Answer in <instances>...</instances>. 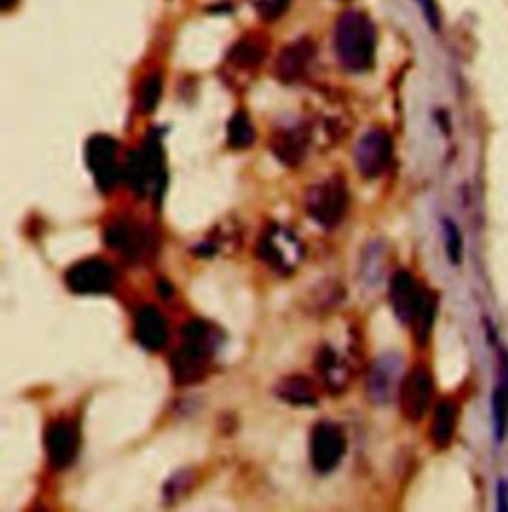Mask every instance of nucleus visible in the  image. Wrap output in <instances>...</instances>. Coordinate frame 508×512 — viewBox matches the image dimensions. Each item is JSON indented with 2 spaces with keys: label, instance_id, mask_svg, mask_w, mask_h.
I'll list each match as a JSON object with an SVG mask.
<instances>
[{
  "label": "nucleus",
  "instance_id": "f257e3e1",
  "mask_svg": "<svg viewBox=\"0 0 508 512\" xmlns=\"http://www.w3.org/2000/svg\"><path fill=\"white\" fill-rule=\"evenodd\" d=\"M376 26L358 10L344 12L334 30V50L342 66L350 72H368L376 60Z\"/></svg>",
  "mask_w": 508,
  "mask_h": 512
},
{
  "label": "nucleus",
  "instance_id": "f03ea898",
  "mask_svg": "<svg viewBox=\"0 0 508 512\" xmlns=\"http://www.w3.org/2000/svg\"><path fill=\"white\" fill-rule=\"evenodd\" d=\"M215 352V334L209 324L193 320L183 328V346L173 356V378L179 384H195L205 376V364Z\"/></svg>",
  "mask_w": 508,
  "mask_h": 512
},
{
  "label": "nucleus",
  "instance_id": "7ed1b4c3",
  "mask_svg": "<svg viewBox=\"0 0 508 512\" xmlns=\"http://www.w3.org/2000/svg\"><path fill=\"white\" fill-rule=\"evenodd\" d=\"M348 187L342 179H328L314 187L306 199L308 215L322 227H336L348 211Z\"/></svg>",
  "mask_w": 508,
  "mask_h": 512
},
{
  "label": "nucleus",
  "instance_id": "20e7f679",
  "mask_svg": "<svg viewBox=\"0 0 508 512\" xmlns=\"http://www.w3.org/2000/svg\"><path fill=\"white\" fill-rule=\"evenodd\" d=\"M348 449L344 431L334 423H320L310 437V459L320 475H330L342 463Z\"/></svg>",
  "mask_w": 508,
  "mask_h": 512
},
{
  "label": "nucleus",
  "instance_id": "39448f33",
  "mask_svg": "<svg viewBox=\"0 0 508 512\" xmlns=\"http://www.w3.org/2000/svg\"><path fill=\"white\" fill-rule=\"evenodd\" d=\"M433 376L423 364L415 366L401 382L397 399L407 421H421L433 399Z\"/></svg>",
  "mask_w": 508,
  "mask_h": 512
},
{
  "label": "nucleus",
  "instance_id": "423d86ee",
  "mask_svg": "<svg viewBox=\"0 0 508 512\" xmlns=\"http://www.w3.org/2000/svg\"><path fill=\"white\" fill-rule=\"evenodd\" d=\"M66 282L70 290L78 294H104L116 284V270L102 258H90L66 272Z\"/></svg>",
  "mask_w": 508,
  "mask_h": 512
},
{
  "label": "nucleus",
  "instance_id": "0eeeda50",
  "mask_svg": "<svg viewBox=\"0 0 508 512\" xmlns=\"http://www.w3.org/2000/svg\"><path fill=\"white\" fill-rule=\"evenodd\" d=\"M393 157V141L391 135L383 129H370L362 135L356 147V163L364 177H380L389 167Z\"/></svg>",
  "mask_w": 508,
  "mask_h": 512
},
{
  "label": "nucleus",
  "instance_id": "6e6552de",
  "mask_svg": "<svg viewBox=\"0 0 508 512\" xmlns=\"http://www.w3.org/2000/svg\"><path fill=\"white\" fill-rule=\"evenodd\" d=\"M44 443H46V455H48L50 467L56 471H62L76 461L78 449H80V435L74 423L60 419L46 429Z\"/></svg>",
  "mask_w": 508,
  "mask_h": 512
},
{
  "label": "nucleus",
  "instance_id": "1a4fd4ad",
  "mask_svg": "<svg viewBox=\"0 0 508 512\" xmlns=\"http://www.w3.org/2000/svg\"><path fill=\"white\" fill-rule=\"evenodd\" d=\"M88 165L102 191L114 189L120 179L118 167V143L112 137L98 135L88 143Z\"/></svg>",
  "mask_w": 508,
  "mask_h": 512
},
{
  "label": "nucleus",
  "instance_id": "9d476101",
  "mask_svg": "<svg viewBox=\"0 0 508 512\" xmlns=\"http://www.w3.org/2000/svg\"><path fill=\"white\" fill-rule=\"evenodd\" d=\"M401 372H403V358L395 352H387L376 360V364L370 370L368 378V391L370 397L380 403L387 405L395 393H399L401 387Z\"/></svg>",
  "mask_w": 508,
  "mask_h": 512
},
{
  "label": "nucleus",
  "instance_id": "9b49d317",
  "mask_svg": "<svg viewBox=\"0 0 508 512\" xmlns=\"http://www.w3.org/2000/svg\"><path fill=\"white\" fill-rule=\"evenodd\" d=\"M423 290L415 276L409 272V270H397L391 278V284H389V300H391V306H393V312L397 316V320L405 326L411 324L413 316H415V310L419 306V300L423 296Z\"/></svg>",
  "mask_w": 508,
  "mask_h": 512
},
{
  "label": "nucleus",
  "instance_id": "f8f14e48",
  "mask_svg": "<svg viewBox=\"0 0 508 512\" xmlns=\"http://www.w3.org/2000/svg\"><path fill=\"white\" fill-rule=\"evenodd\" d=\"M135 338L141 348L155 352L161 350L167 344L169 330L165 316L155 306H143L135 314V326H133Z\"/></svg>",
  "mask_w": 508,
  "mask_h": 512
},
{
  "label": "nucleus",
  "instance_id": "ddd939ff",
  "mask_svg": "<svg viewBox=\"0 0 508 512\" xmlns=\"http://www.w3.org/2000/svg\"><path fill=\"white\" fill-rule=\"evenodd\" d=\"M459 403L453 399H441L435 407L433 413V423H431V441L437 449H447L457 433L459 425Z\"/></svg>",
  "mask_w": 508,
  "mask_h": 512
},
{
  "label": "nucleus",
  "instance_id": "4468645a",
  "mask_svg": "<svg viewBox=\"0 0 508 512\" xmlns=\"http://www.w3.org/2000/svg\"><path fill=\"white\" fill-rule=\"evenodd\" d=\"M491 421L495 443L501 447L508 435V356H505V374L491 393Z\"/></svg>",
  "mask_w": 508,
  "mask_h": 512
},
{
  "label": "nucleus",
  "instance_id": "2eb2a0df",
  "mask_svg": "<svg viewBox=\"0 0 508 512\" xmlns=\"http://www.w3.org/2000/svg\"><path fill=\"white\" fill-rule=\"evenodd\" d=\"M435 316H437V296L431 290H423V296L419 300L415 316L409 324L417 346H425L429 342L433 324H435Z\"/></svg>",
  "mask_w": 508,
  "mask_h": 512
},
{
  "label": "nucleus",
  "instance_id": "dca6fc26",
  "mask_svg": "<svg viewBox=\"0 0 508 512\" xmlns=\"http://www.w3.org/2000/svg\"><path fill=\"white\" fill-rule=\"evenodd\" d=\"M310 58H312V44L308 40L296 42L294 46L284 50L278 60V72H280L282 80L290 82V80L298 78L306 70Z\"/></svg>",
  "mask_w": 508,
  "mask_h": 512
},
{
  "label": "nucleus",
  "instance_id": "f3484780",
  "mask_svg": "<svg viewBox=\"0 0 508 512\" xmlns=\"http://www.w3.org/2000/svg\"><path fill=\"white\" fill-rule=\"evenodd\" d=\"M143 243H145V237L143 233L133 227L131 223L122 221V223H116L114 227H110L108 231V245L122 251V253H129V255H137L141 249H143Z\"/></svg>",
  "mask_w": 508,
  "mask_h": 512
},
{
  "label": "nucleus",
  "instance_id": "a211bd4d",
  "mask_svg": "<svg viewBox=\"0 0 508 512\" xmlns=\"http://www.w3.org/2000/svg\"><path fill=\"white\" fill-rule=\"evenodd\" d=\"M278 395L280 399L294 403V405H310L316 401L314 397V387L306 378H288L278 385Z\"/></svg>",
  "mask_w": 508,
  "mask_h": 512
},
{
  "label": "nucleus",
  "instance_id": "6ab92c4d",
  "mask_svg": "<svg viewBox=\"0 0 508 512\" xmlns=\"http://www.w3.org/2000/svg\"><path fill=\"white\" fill-rule=\"evenodd\" d=\"M443 225V237H445V251H447V258L451 264L459 266L463 262V253H465V243H463V233L459 229V225L445 217L441 221Z\"/></svg>",
  "mask_w": 508,
  "mask_h": 512
},
{
  "label": "nucleus",
  "instance_id": "aec40b11",
  "mask_svg": "<svg viewBox=\"0 0 508 512\" xmlns=\"http://www.w3.org/2000/svg\"><path fill=\"white\" fill-rule=\"evenodd\" d=\"M254 129L247 114L239 112L229 124V143L237 149H245L253 143Z\"/></svg>",
  "mask_w": 508,
  "mask_h": 512
},
{
  "label": "nucleus",
  "instance_id": "412c9836",
  "mask_svg": "<svg viewBox=\"0 0 508 512\" xmlns=\"http://www.w3.org/2000/svg\"><path fill=\"white\" fill-rule=\"evenodd\" d=\"M274 151L284 163L300 161V157H304V141L298 137V133L290 131L276 143Z\"/></svg>",
  "mask_w": 508,
  "mask_h": 512
},
{
  "label": "nucleus",
  "instance_id": "4be33fe9",
  "mask_svg": "<svg viewBox=\"0 0 508 512\" xmlns=\"http://www.w3.org/2000/svg\"><path fill=\"white\" fill-rule=\"evenodd\" d=\"M320 368L324 372V378L330 385L346 384V376H344V366H340L338 362V356L330 350H324L322 352V358H320Z\"/></svg>",
  "mask_w": 508,
  "mask_h": 512
},
{
  "label": "nucleus",
  "instance_id": "5701e85b",
  "mask_svg": "<svg viewBox=\"0 0 508 512\" xmlns=\"http://www.w3.org/2000/svg\"><path fill=\"white\" fill-rule=\"evenodd\" d=\"M161 98V78L159 76H151L145 84H143V92H141V108L145 112H151L157 102Z\"/></svg>",
  "mask_w": 508,
  "mask_h": 512
},
{
  "label": "nucleus",
  "instance_id": "b1692460",
  "mask_svg": "<svg viewBox=\"0 0 508 512\" xmlns=\"http://www.w3.org/2000/svg\"><path fill=\"white\" fill-rule=\"evenodd\" d=\"M288 6V0H256V8L260 10V14H264L266 18H274L278 14H282V10Z\"/></svg>",
  "mask_w": 508,
  "mask_h": 512
},
{
  "label": "nucleus",
  "instance_id": "393cba45",
  "mask_svg": "<svg viewBox=\"0 0 508 512\" xmlns=\"http://www.w3.org/2000/svg\"><path fill=\"white\" fill-rule=\"evenodd\" d=\"M427 22L431 24L433 30H439L441 28V14H439V8H437V2L435 0H417Z\"/></svg>",
  "mask_w": 508,
  "mask_h": 512
},
{
  "label": "nucleus",
  "instance_id": "a878e982",
  "mask_svg": "<svg viewBox=\"0 0 508 512\" xmlns=\"http://www.w3.org/2000/svg\"><path fill=\"white\" fill-rule=\"evenodd\" d=\"M497 511L508 512V483L505 479L497 481Z\"/></svg>",
  "mask_w": 508,
  "mask_h": 512
}]
</instances>
